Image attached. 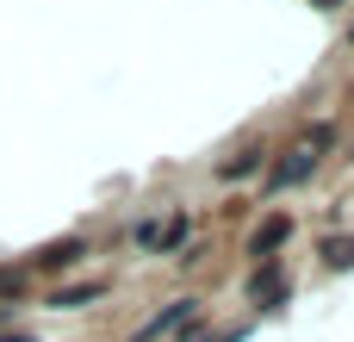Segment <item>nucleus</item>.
Returning <instances> with one entry per match:
<instances>
[{
	"instance_id": "1",
	"label": "nucleus",
	"mask_w": 354,
	"mask_h": 342,
	"mask_svg": "<svg viewBox=\"0 0 354 342\" xmlns=\"http://www.w3.org/2000/svg\"><path fill=\"white\" fill-rule=\"evenodd\" d=\"M187 318H193V299H180V305H174V312H162V318H149V324H143V330H137V342L162 336V330H180V324H187Z\"/></svg>"
},
{
	"instance_id": "2",
	"label": "nucleus",
	"mask_w": 354,
	"mask_h": 342,
	"mask_svg": "<svg viewBox=\"0 0 354 342\" xmlns=\"http://www.w3.org/2000/svg\"><path fill=\"white\" fill-rule=\"evenodd\" d=\"M311 162H317V156H311V143H305V150H292V162H280V168H274V187L305 181V174H311Z\"/></svg>"
},
{
	"instance_id": "3",
	"label": "nucleus",
	"mask_w": 354,
	"mask_h": 342,
	"mask_svg": "<svg viewBox=\"0 0 354 342\" xmlns=\"http://www.w3.org/2000/svg\"><path fill=\"white\" fill-rule=\"evenodd\" d=\"M81 255H87V243L68 237V243H50V249H44V268H68V262H81Z\"/></svg>"
},
{
	"instance_id": "4",
	"label": "nucleus",
	"mask_w": 354,
	"mask_h": 342,
	"mask_svg": "<svg viewBox=\"0 0 354 342\" xmlns=\"http://www.w3.org/2000/svg\"><path fill=\"white\" fill-rule=\"evenodd\" d=\"M255 162H261V150H243V156H230V162H224V181H243Z\"/></svg>"
},
{
	"instance_id": "5",
	"label": "nucleus",
	"mask_w": 354,
	"mask_h": 342,
	"mask_svg": "<svg viewBox=\"0 0 354 342\" xmlns=\"http://www.w3.org/2000/svg\"><path fill=\"white\" fill-rule=\"evenodd\" d=\"M280 243H286V218H274V224L255 237V255H268V249H280Z\"/></svg>"
},
{
	"instance_id": "6",
	"label": "nucleus",
	"mask_w": 354,
	"mask_h": 342,
	"mask_svg": "<svg viewBox=\"0 0 354 342\" xmlns=\"http://www.w3.org/2000/svg\"><path fill=\"white\" fill-rule=\"evenodd\" d=\"M330 262H336V268H348V262H354V243H336V249H330Z\"/></svg>"
},
{
	"instance_id": "7",
	"label": "nucleus",
	"mask_w": 354,
	"mask_h": 342,
	"mask_svg": "<svg viewBox=\"0 0 354 342\" xmlns=\"http://www.w3.org/2000/svg\"><path fill=\"white\" fill-rule=\"evenodd\" d=\"M0 293H19V274H0Z\"/></svg>"
}]
</instances>
